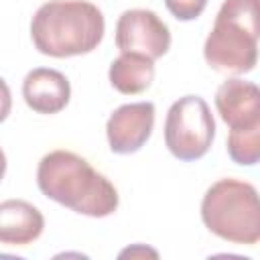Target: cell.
Masks as SVG:
<instances>
[{"mask_svg": "<svg viewBox=\"0 0 260 260\" xmlns=\"http://www.w3.org/2000/svg\"><path fill=\"white\" fill-rule=\"evenodd\" d=\"M37 185L45 197L89 217L112 215L120 203L108 177L71 150L45 154L37 167Z\"/></svg>", "mask_w": 260, "mask_h": 260, "instance_id": "1", "label": "cell"}, {"mask_svg": "<svg viewBox=\"0 0 260 260\" xmlns=\"http://www.w3.org/2000/svg\"><path fill=\"white\" fill-rule=\"evenodd\" d=\"M102 10L87 0H49L32 16L30 37L39 53L75 57L91 53L104 39Z\"/></svg>", "mask_w": 260, "mask_h": 260, "instance_id": "2", "label": "cell"}, {"mask_svg": "<svg viewBox=\"0 0 260 260\" xmlns=\"http://www.w3.org/2000/svg\"><path fill=\"white\" fill-rule=\"evenodd\" d=\"M260 0H223L205 39L203 57L219 73H248L258 61Z\"/></svg>", "mask_w": 260, "mask_h": 260, "instance_id": "3", "label": "cell"}, {"mask_svg": "<svg viewBox=\"0 0 260 260\" xmlns=\"http://www.w3.org/2000/svg\"><path fill=\"white\" fill-rule=\"evenodd\" d=\"M201 219L217 238L232 244L254 246L260 240L258 191L252 183L219 179L203 195Z\"/></svg>", "mask_w": 260, "mask_h": 260, "instance_id": "4", "label": "cell"}, {"mask_svg": "<svg viewBox=\"0 0 260 260\" xmlns=\"http://www.w3.org/2000/svg\"><path fill=\"white\" fill-rule=\"evenodd\" d=\"M215 138V120L199 95L179 98L167 112L165 144L179 160H197L207 154Z\"/></svg>", "mask_w": 260, "mask_h": 260, "instance_id": "5", "label": "cell"}, {"mask_svg": "<svg viewBox=\"0 0 260 260\" xmlns=\"http://www.w3.org/2000/svg\"><path fill=\"white\" fill-rule=\"evenodd\" d=\"M116 47L122 53H140L148 59L162 57L171 47L169 26L146 8H132L116 22Z\"/></svg>", "mask_w": 260, "mask_h": 260, "instance_id": "6", "label": "cell"}, {"mask_svg": "<svg viewBox=\"0 0 260 260\" xmlns=\"http://www.w3.org/2000/svg\"><path fill=\"white\" fill-rule=\"evenodd\" d=\"M154 128V104L134 102L112 112L106 124L110 150L116 154H132L140 150Z\"/></svg>", "mask_w": 260, "mask_h": 260, "instance_id": "7", "label": "cell"}, {"mask_svg": "<svg viewBox=\"0 0 260 260\" xmlns=\"http://www.w3.org/2000/svg\"><path fill=\"white\" fill-rule=\"evenodd\" d=\"M215 108L230 130L260 124V91L258 85L240 77L223 81L215 91Z\"/></svg>", "mask_w": 260, "mask_h": 260, "instance_id": "8", "label": "cell"}, {"mask_svg": "<svg viewBox=\"0 0 260 260\" xmlns=\"http://www.w3.org/2000/svg\"><path fill=\"white\" fill-rule=\"evenodd\" d=\"M22 98L37 114H57L69 104L71 85L61 71L37 67L22 81Z\"/></svg>", "mask_w": 260, "mask_h": 260, "instance_id": "9", "label": "cell"}, {"mask_svg": "<svg viewBox=\"0 0 260 260\" xmlns=\"http://www.w3.org/2000/svg\"><path fill=\"white\" fill-rule=\"evenodd\" d=\"M45 230L43 213L24 199H6L0 203V244L28 246Z\"/></svg>", "mask_w": 260, "mask_h": 260, "instance_id": "10", "label": "cell"}, {"mask_svg": "<svg viewBox=\"0 0 260 260\" xmlns=\"http://www.w3.org/2000/svg\"><path fill=\"white\" fill-rule=\"evenodd\" d=\"M108 77L112 87L120 93H142L154 79V61L140 53H122L112 61Z\"/></svg>", "mask_w": 260, "mask_h": 260, "instance_id": "11", "label": "cell"}, {"mask_svg": "<svg viewBox=\"0 0 260 260\" xmlns=\"http://www.w3.org/2000/svg\"><path fill=\"white\" fill-rule=\"evenodd\" d=\"M228 154L236 165H256L260 158V124L250 128L230 130Z\"/></svg>", "mask_w": 260, "mask_h": 260, "instance_id": "12", "label": "cell"}, {"mask_svg": "<svg viewBox=\"0 0 260 260\" xmlns=\"http://www.w3.org/2000/svg\"><path fill=\"white\" fill-rule=\"evenodd\" d=\"M167 10L177 20H195L207 6V0H165Z\"/></svg>", "mask_w": 260, "mask_h": 260, "instance_id": "13", "label": "cell"}, {"mask_svg": "<svg viewBox=\"0 0 260 260\" xmlns=\"http://www.w3.org/2000/svg\"><path fill=\"white\" fill-rule=\"evenodd\" d=\"M10 108H12V95H10V87L8 83L0 77V124L8 118L10 114Z\"/></svg>", "mask_w": 260, "mask_h": 260, "instance_id": "14", "label": "cell"}, {"mask_svg": "<svg viewBox=\"0 0 260 260\" xmlns=\"http://www.w3.org/2000/svg\"><path fill=\"white\" fill-rule=\"evenodd\" d=\"M4 173H6V154H4V150L0 148V181H2Z\"/></svg>", "mask_w": 260, "mask_h": 260, "instance_id": "15", "label": "cell"}]
</instances>
